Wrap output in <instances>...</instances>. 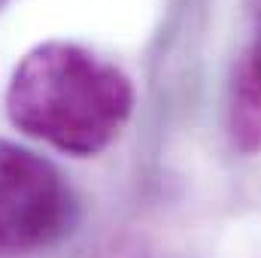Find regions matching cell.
Returning a JSON list of instances; mask_svg holds the SVG:
<instances>
[{"mask_svg":"<svg viewBox=\"0 0 261 258\" xmlns=\"http://www.w3.org/2000/svg\"><path fill=\"white\" fill-rule=\"evenodd\" d=\"M130 113L134 82L128 73L67 40L34 46L6 85L12 128L76 158L103 152L128 125Z\"/></svg>","mask_w":261,"mask_h":258,"instance_id":"1","label":"cell"},{"mask_svg":"<svg viewBox=\"0 0 261 258\" xmlns=\"http://www.w3.org/2000/svg\"><path fill=\"white\" fill-rule=\"evenodd\" d=\"M76 197L64 173L34 149L0 137V255H28L64 240Z\"/></svg>","mask_w":261,"mask_h":258,"instance_id":"2","label":"cell"},{"mask_svg":"<svg viewBox=\"0 0 261 258\" xmlns=\"http://www.w3.org/2000/svg\"><path fill=\"white\" fill-rule=\"evenodd\" d=\"M231 137L234 146L243 152H258L261 149V91L237 70L234 88H231Z\"/></svg>","mask_w":261,"mask_h":258,"instance_id":"3","label":"cell"},{"mask_svg":"<svg viewBox=\"0 0 261 258\" xmlns=\"http://www.w3.org/2000/svg\"><path fill=\"white\" fill-rule=\"evenodd\" d=\"M240 73L261 91V24H258V34H255V43H252L249 55H246L243 64H240Z\"/></svg>","mask_w":261,"mask_h":258,"instance_id":"4","label":"cell"},{"mask_svg":"<svg viewBox=\"0 0 261 258\" xmlns=\"http://www.w3.org/2000/svg\"><path fill=\"white\" fill-rule=\"evenodd\" d=\"M6 3H9V0H0V9H3V6H6Z\"/></svg>","mask_w":261,"mask_h":258,"instance_id":"5","label":"cell"}]
</instances>
